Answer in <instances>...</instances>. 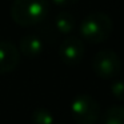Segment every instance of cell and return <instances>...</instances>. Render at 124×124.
<instances>
[{
    "mask_svg": "<svg viewBox=\"0 0 124 124\" xmlns=\"http://www.w3.org/2000/svg\"><path fill=\"white\" fill-rule=\"evenodd\" d=\"M112 20L103 12H92L80 24V35L91 44L105 41L112 33Z\"/></svg>",
    "mask_w": 124,
    "mask_h": 124,
    "instance_id": "cell-2",
    "label": "cell"
},
{
    "mask_svg": "<svg viewBox=\"0 0 124 124\" xmlns=\"http://www.w3.org/2000/svg\"><path fill=\"white\" fill-rule=\"evenodd\" d=\"M48 12L47 0H14L11 16L22 27H32L43 22Z\"/></svg>",
    "mask_w": 124,
    "mask_h": 124,
    "instance_id": "cell-1",
    "label": "cell"
},
{
    "mask_svg": "<svg viewBox=\"0 0 124 124\" xmlns=\"http://www.w3.org/2000/svg\"><path fill=\"white\" fill-rule=\"evenodd\" d=\"M111 92L117 100L124 101V79L115 80L111 84Z\"/></svg>",
    "mask_w": 124,
    "mask_h": 124,
    "instance_id": "cell-11",
    "label": "cell"
},
{
    "mask_svg": "<svg viewBox=\"0 0 124 124\" xmlns=\"http://www.w3.org/2000/svg\"><path fill=\"white\" fill-rule=\"evenodd\" d=\"M32 124H55V117L47 108H38L32 112L31 116Z\"/></svg>",
    "mask_w": 124,
    "mask_h": 124,
    "instance_id": "cell-10",
    "label": "cell"
},
{
    "mask_svg": "<svg viewBox=\"0 0 124 124\" xmlns=\"http://www.w3.org/2000/svg\"><path fill=\"white\" fill-rule=\"evenodd\" d=\"M101 124H124V107L115 105L103 113Z\"/></svg>",
    "mask_w": 124,
    "mask_h": 124,
    "instance_id": "cell-9",
    "label": "cell"
},
{
    "mask_svg": "<svg viewBox=\"0 0 124 124\" xmlns=\"http://www.w3.org/2000/svg\"><path fill=\"white\" fill-rule=\"evenodd\" d=\"M19 52L27 57H36L43 52V41L36 35H25L20 39Z\"/></svg>",
    "mask_w": 124,
    "mask_h": 124,
    "instance_id": "cell-7",
    "label": "cell"
},
{
    "mask_svg": "<svg viewBox=\"0 0 124 124\" xmlns=\"http://www.w3.org/2000/svg\"><path fill=\"white\" fill-rule=\"evenodd\" d=\"M51 1H54L57 6H70V4H75L78 0H51Z\"/></svg>",
    "mask_w": 124,
    "mask_h": 124,
    "instance_id": "cell-12",
    "label": "cell"
},
{
    "mask_svg": "<svg viewBox=\"0 0 124 124\" xmlns=\"http://www.w3.org/2000/svg\"><path fill=\"white\" fill-rule=\"evenodd\" d=\"M20 63V52L11 41H0V75L12 72Z\"/></svg>",
    "mask_w": 124,
    "mask_h": 124,
    "instance_id": "cell-6",
    "label": "cell"
},
{
    "mask_svg": "<svg viewBox=\"0 0 124 124\" xmlns=\"http://www.w3.org/2000/svg\"><path fill=\"white\" fill-rule=\"evenodd\" d=\"M93 72L101 79H113L120 73V57L112 49H103L97 52L92 59Z\"/></svg>",
    "mask_w": 124,
    "mask_h": 124,
    "instance_id": "cell-4",
    "label": "cell"
},
{
    "mask_svg": "<svg viewBox=\"0 0 124 124\" xmlns=\"http://www.w3.org/2000/svg\"><path fill=\"white\" fill-rule=\"evenodd\" d=\"M71 115L78 124H95L100 117V105L89 95H79L71 103Z\"/></svg>",
    "mask_w": 124,
    "mask_h": 124,
    "instance_id": "cell-3",
    "label": "cell"
},
{
    "mask_svg": "<svg viewBox=\"0 0 124 124\" xmlns=\"http://www.w3.org/2000/svg\"><path fill=\"white\" fill-rule=\"evenodd\" d=\"M59 124H62V123H59Z\"/></svg>",
    "mask_w": 124,
    "mask_h": 124,
    "instance_id": "cell-13",
    "label": "cell"
},
{
    "mask_svg": "<svg viewBox=\"0 0 124 124\" xmlns=\"http://www.w3.org/2000/svg\"><path fill=\"white\" fill-rule=\"evenodd\" d=\"M75 17L70 12H60L55 17V27L60 33H70L75 30Z\"/></svg>",
    "mask_w": 124,
    "mask_h": 124,
    "instance_id": "cell-8",
    "label": "cell"
},
{
    "mask_svg": "<svg viewBox=\"0 0 124 124\" xmlns=\"http://www.w3.org/2000/svg\"><path fill=\"white\" fill-rule=\"evenodd\" d=\"M59 56L64 64L76 65L84 56V44L76 36H68L59 47Z\"/></svg>",
    "mask_w": 124,
    "mask_h": 124,
    "instance_id": "cell-5",
    "label": "cell"
}]
</instances>
